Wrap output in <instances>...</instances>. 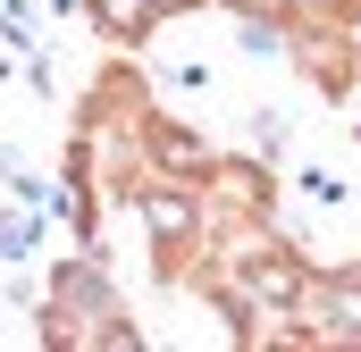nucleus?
<instances>
[{"instance_id":"obj_1","label":"nucleus","mask_w":361,"mask_h":352,"mask_svg":"<svg viewBox=\"0 0 361 352\" xmlns=\"http://www.w3.org/2000/svg\"><path fill=\"white\" fill-rule=\"evenodd\" d=\"M152 143H160V160H177V168H202V143H193V134H177V126H160Z\"/></svg>"}]
</instances>
